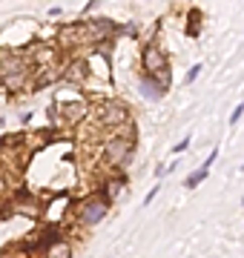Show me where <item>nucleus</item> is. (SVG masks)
I'll list each match as a JSON object with an SVG mask.
<instances>
[{
    "label": "nucleus",
    "instance_id": "obj_3",
    "mask_svg": "<svg viewBox=\"0 0 244 258\" xmlns=\"http://www.w3.org/2000/svg\"><path fill=\"white\" fill-rule=\"evenodd\" d=\"M109 212V204H106V198H101V195H95V198H89V201L81 207V224H86V227H95L98 221H103V215Z\"/></svg>",
    "mask_w": 244,
    "mask_h": 258
},
{
    "label": "nucleus",
    "instance_id": "obj_6",
    "mask_svg": "<svg viewBox=\"0 0 244 258\" xmlns=\"http://www.w3.org/2000/svg\"><path fill=\"white\" fill-rule=\"evenodd\" d=\"M60 109H64V118L66 120H78L86 115V101H60Z\"/></svg>",
    "mask_w": 244,
    "mask_h": 258
},
{
    "label": "nucleus",
    "instance_id": "obj_4",
    "mask_svg": "<svg viewBox=\"0 0 244 258\" xmlns=\"http://www.w3.org/2000/svg\"><path fill=\"white\" fill-rule=\"evenodd\" d=\"M141 63H144V72L147 75H161V72H167L169 69L167 55H164V49H158V46H147L144 49Z\"/></svg>",
    "mask_w": 244,
    "mask_h": 258
},
{
    "label": "nucleus",
    "instance_id": "obj_2",
    "mask_svg": "<svg viewBox=\"0 0 244 258\" xmlns=\"http://www.w3.org/2000/svg\"><path fill=\"white\" fill-rule=\"evenodd\" d=\"M98 118H101L103 126H109V129L127 126V123H130V109L118 101H103L101 109H98Z\"/></svg>",
    "mask_w": 244,
    "mask_h": 258
},
{
    "label": "nucleus",
    "instance_id": "obj_12",
    "mask_svg": "<svg viewBox=\"0 0 244 258\" xmlns=\"http://www.w3.org/2000/svg\"><path fill=\"white\" fill-rule=\"evenodd\" d=\"M190 147V138H184V141H178V144H175V147H172V152H184V149Z\"/></svg>",
    "mask_w": 244,
    "mask_h": 258
},
{
    "label": "nucleus",
    "instance_id": "obj_13",
    "mask_svg": "<svg viewBox=\"0 0 244 258\" xmlns=\"http://www.w3.org/2000/svg\"><path fill=\"white\" fill-rule=\"evenodd\" d=\"M155 192H158V184H155V186H152V189H150V192H147V198H144V204H150L152 198H155Z\"/></svg>",
    "mask_w": 244,
    "mask_h": 258
},
{
    "label": "nucleus",
    "instance_id": "obj_7",
    "mask_svg": "<svg viewBox=\"0 0 244 258\" xmlns=\"http://www.w3.org/2000/svg\"><path fill=\"white\" fill-rule=\"evenodd\" d=\"M46 258H72V249L66 241H52L46 249Z\"/></svg>",
    "mask_w": 244,
    "mask_h": 258
},
{
    "label": "nucleus",
    "instance_id": "obj_8",
    "mask_svg": "<svg viewBox=\"0 0 244 258\" xmlns=\"http://www.w3.org/2000/svg\"><path fill=\"white\" fill-rule=\"evenodd\" d=\"M121 192H124V181H121V178H115V181H109V184H106V195H109V201L121 198Z\"/></svg>",
    "mask_w": 244,
    "mask_h": 258
},
{
    "label": "nucleus",
    "instance_id": "obj_11",
    "mask_svg": "<svg viewBox=\"0 0 244 258\" xmlns=\"http://www.w3.org/2000/svg\"><path fill=\"white\" fill-rule=\"evenodd\" d=\"M241 115H244V103H238V106L233 109V115H230V123H235V120L241 118Z\"/></svg>",
    "mask_w": 244,
    "mask_h": 258
},
{
    "label": "nucleus",
    "instance_id": "obj_14",
    "mask_svg": "<svg viewBox=\"0 0 244 258\" xmlns=\"http://www.w3.org/2000/svg\"><path fill=\"white\" fill-rule=\"evenodd\" d=\"M0 189H3V184H0Z\"/></svg>",
    "mask_w": 244,
    "mask_h": 258
},
{
    "label": "nucleus",
    "instance_id": "obj_5",
    "mask_svg": "<svg viewBox=\"0 0 244 258\" xmlns=\"http://www.w3.org/2000/svg\"><path fill=\"white\" fill-rule=\"evenodd\" d=\"M141 92L147 95L150 101H158V98L167 95V86H164V83H155V78L147 75V78H141Z\"/></svg>",
    "mask_w": 244,
    "mask_h": 258
},
{
    "label": "nucleus",
    "instance_id": "obj_1",
    "mask_svg": "<svg viewBox=\"0 0 244 258\" xmlns=\"http://www.w3.org/2000/svg\"><path fill=\"white\" fill-rule=\"evenodd\" d=\"M132 155V138H124V135H115L103 144L101 149V164L103 166H121L127 164V158Z\"/></svg>",
    "mask_w": 244,
    "mask_h": 258
},
{
    "label": "nucleus",
    "instance_id": "obj_9",
    "mask_svg": "<svg viewBox=\"0 0 244 258\" xmlns=\"http://www.w3.org/2000/svg\"><path fill=\"white\" fill-rule=\"evenodd\" d=\"M204 178H207V166H201V169H196V172H193V175L184 181V186H187V189H193V186H198Z\"/></svg>",
    "mask_w": 244,
    "mask_h": 258
},
{
    "label": "nucleus",
    "instance_id": "obj_10",
    "mask_svg": "<svg viewBox=\"0 0 244 258\" xmlns=\"http://www.w3.org/2000/svg\"><path fill=\"white\" fill-rule=\"evenodd\" d=\"M198 72H201V63H196L193 69H190V72H187V78H184V83H193V81L198 78Z\"/></svg>",
    "mask_w": 244,
    "mask_h": 258
}]
</instances>
